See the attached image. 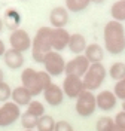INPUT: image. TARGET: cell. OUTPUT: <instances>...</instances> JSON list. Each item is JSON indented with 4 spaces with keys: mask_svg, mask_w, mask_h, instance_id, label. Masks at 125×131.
I'll list each match as a JSON object with an SVG mask.
<instances>
[{
    "mask_svg": "<svg viewBox=\"0 0 125 131\" xmlns=\"http://www.w3.org/2000/svg\"><path fill=\"white\" fill-rule=\"evenodd\" d=\"M115 125L125 128V112L124 110H121V112L116 113V116H115Z\"/></svg>",
    "mask_w": 125,
    "mask_h": 131,
    "instance_id": "f546056e",
    "label": "cell"
},
{
    "mask_svg": "<svg viewBox=\"0 0 125 131\" xmlns=\"http://www.w3.org/2000/svg\"><path fill=\"white\" fill-rule=\"evenodd\" d=\"M9 98H12V88L6 82H0V103H8Z\"/></svg>",
    "mask_w": 125,
    "mask_h": 131,
    "instance_id": "4316f807",
    "label": "cell"
},
{
    "mask_svg": "<svg viewBox=\"0 0 125 131\" xmlns=\"http://www.w3.org/2000/svg\"><path fill=\"white\" fill-rule=\"evenodd\" d=\"M5 52H6V46H5V42L0 39V57H3V55H5Z\"/></svg>",
    "mask_w": 125,
    "mask_h": 131,
    "instance_id": "4dcf8cb0",
    "label": "cell"
},
{
    "mask_svg": "<svg viewBox=\"0 0 125 131\" xmlns=\"http://www.w3.org/2000/svg\"><path fill=\"white\" fill-rule=\"evenodd\" d=\"M112 131H125V128H122V127H118V125H115V128Z\"/></svg>",
    "mask_w": 125,
    "mask_h": 131,
    "instance_id": "1f68e13d",
    "label": "cell"
},
{
    "mask_svg": "<svg viewBox=\"0 0 125 131\" xmlns=\"http://www.w3.org/2000/svg\"><path fill=\"white\" fill-rule=\"evenodd\" d=\"M3 23L8 25V28H12V31L17 30V28H19V23H21V15H19V12H18L15 8L8 9V10L5 12Z\"/></svg>",
    "mask_w": 125,
    "mask_h": 131,
    "instance_id": "d6986e66",
    "label": "cell"
},
{
    "mask_svg": "<svg viewBox=\"0 0 125 131\" xmlns=\"http://www.w3.org/2000/svg\"><path fill=\"white\" fill-rule=\"evenodd\" d=\"M51 83H54L52 76H49L45 70H34L31 67H27L21 73V85L33 97L42 94Z\"/></svg>",
    "mask_w": 125,
    "mask_h": 131,
    "instance_id": "7a4b0ae2",
    "label": "cell"
},
{
    "mask_svg": "<svg viewBox=\"0 0 125 131\" xmlns=\"http://www.w3.org/2000/svg\"><path fill=\"white\" fill-rule=\"evenodd\" d=\"M110 15L115 21H125V0H116L110 6Z\"/></svg>",
    "mask_w": 125,
    "mask_h": 131,
    "instance_id": "ffe728a7",
    "label": "cell"
},
{
    "mask_svg": "<svg viewBox=\"0 0 125 131\" xmlns=\"http://www.w3.org/2000/svg\"><path fill=\"white\" fill-rule=\"evenodd\" d=\"M3 24H5V23H3V18H0V31L3 30Z\"/></svg>",
    "mask_w": 125,
    "mask_h": 131,
    "instance_id": "e575fe53",
    "label": "cell"
},
{
    "mask_svg": "<svg viewBox=\"0 0 125 131\" xmlns=\"http://www.w3.org/2000/svg\"><path fill=\"white\" fill-rule=\"evenodd\" d=\"M31 97H33V95L25 90L22 85H19V86H17V88L12 90V101L19 107L28 106V104L31 103Z\"/></svg>",
    "mask_w": 125,
    "mask_h": 131,
    "instance_id": "ac0fdd59",
    "label": "cell"
},
{
    "mask_svg": "<svg viewBox=\"0 0 125 131\" xmlns=\"http://www.w3.org/2000/svg\"><path fill=\"white\" fill-rule=\"evenodd\" d=\"M43 97H45V101H46L48 104L57 107V106H60V104L63 103V100H64V91H63V88H61L60 85L51 83L49 86L43 91Z\"/></svg>",
    "mask_w": 125,
    "mask_h": 131,
    "instance_id": "4fadbf2b",
    "label": "cell"
},
{
    "mask_svg": "<svg viewBox=\"0 0 125 131\" xmlns=\"http://www.w3.org/2000/svg\"><path fill=\"white\" fill-rule=\"evenodd\" d=\"M3 60H5V64L8 66L10 70H17V69H21L24 66V55H22V52H19L17 49L12 48L6 49Z\"/></svg>",
    "mask_w": 125,
    "mask_h": 131,
    "instance_id": "2e32d148",
    "label": "cell"
},
{
    "mask_svg": "<svg viewBox=\"0 0 125 131\" xmlns=\"http://www.w3.org/2000/svg\"><path fill=\"white\" fill-rule=\"evenodd\" d=\"M122 110L125 112V101H122Z\"/></svg>",
    "mask_w": 125,
    "mask_h": 131,
    "instance_id": "d590c367",
    "label": "cell"
},
{
    "mask_svg": "<svg viewBox=\"0 0 125 131\" xmlns=\"http://www.w3.org/2000/svg\"><path fill=\"white\" fill-rule=\"evenodd\" d=\"M89 61L86 60L85 55H76L72 60H69L66 63V70L64 73L67 74H73V76H79V78H83V74L88 72L89 69Z\"/></svg>",
    "mask_w": 125,
    "mask_h": 131,
    "instance_id": "30bf717a",
    "label": "cell"
},
{
    "mask_svg": "<svg viewBox=\"0 0 125 131\" xmlns=\"http://www.w3.org/2000/svg\"><path fill=\"white\" fill-rule=\"evenodd\" d=\"M86 46H88V42H86V37L83 36L82 33H72L70 34V40H69V46L67 48L70 49L72 54L83 55Z\"/></svg>",
    "mask_w": 125,
    "mask_h": 131,
    "instance_id": "9a60e30c",
    "label": "cell"
},
{
    "mask_svg": "<svg viewBox=\"0 0 125 131\" xmlns=\"http://www.w3.org/2000/svg\"><path fill=\"white\" fill-rule=\"evenodd\" d=\"M52 51V27H40L31 42V57L36 63H43L45 55Z\"/></svg>",
    "mask_w": 125,
    "mask_h": 131,
    "instance_id": "3957f363",
    "label": "cell"
},
{
    "mask_svg": "<svg viewBox=\"0 0 125 131\" xmlns=\"http://www.w3.org/2000/svg\"><path fill=\"white\" fill-rule=\"evenodd\" d=\"M49 23L52 28H64L69 24V10L64 6H55L49 12Z\"/></svg>",
    "mask_w": 125,
    "mask_h": 131,
    "instance_id": "8fae6325",
    "label": "cell"
},
{
    "mask_svg": "<svg viewBox=\"0 0 125 131\" xmlns=\"http://www.w3.org/2000/svg\"><path fill=\"white\" fill-rule=\"evenodd\" d=\"M107 70L103 66V63H97V64H91L88 72L83 74L82 81H83V86L86 91H95L101 86V83L106 79Z\"/></svg>",
    "mask_w": 125,
    "mask_h": 131,
    "instance_id": "277c9868",
    "label": "cell"
},
{
    "mask_svg": "<svg viewBox=\"0 0 125 131\" xmlns=\"http://www.w3.org/2000/svg\"><path fill=\"white\" fill-rule=\"evenodd\" d=\"M31 37L30 34L25 31L24 28H17L10 33L9 36V43H10V48L17 49L19 52H25L28 49H31Z\"/></svg>",
    "mask_w": 125,
    "mask_h": 131,
    "instance_id": "ba28073f",
    "label": "cell"
},
{
    "mask_svg": "<svg viewBox=\"0 0 125 131\" xmlns=\"http://www.w3.org/2000/svg\"><path fill=\"white\" fill-rule=\"evenodd\" d=\"M95 100H97V107L101 109L103 112L113 110L115 106H116V103H118V98L115 95V92L113 91H109V90H104V91H101V92H98L95 95Z\"/></svg>",
    "mask_w": 125,
    "mask_h": 131,
    "instance_id": "7c38bea8",
    "label": "cell"
},
{
    "mask_svg": "<svg viewBox=\"0 0 125 131\" xmlns=\"http://www.w3.org/2000/svg\"><path fill=\"white\" fill-rule=\"evenodd\" d=\"M113 128H115V119L110 116H101L95 124L97 131H112Z\"/></svg>",
    "mask_w": 125,
    "mask_h": 131,
    "instance_id": "d4e9b609",
    "label": "cell"
},
{
    "mask_svg": "<svg viewBox=\"0 0 125 131\" xmlns=\"http://www.w3.org/2000/svg\"><path fill=\"white\" fill-rule=\"evenodd\" d=\"M66 9L70 12H82L91 5V0H64Z\"/></svg>",
    "mask_w": 125,
    "mask_h": 131,
    "instance_id": "7402d4cb",
    "label": "cell"
},
{
    "mask_svg": "<svg viewBox=\"0 0 125 131\" xmlns=\"http://www.w3.org/2000/svg\"><path fill=\"white\" fill-rule=\"evenodd\" d=\"M55 131H75V130H73V127H72L70 122L61 119V121H57L55 122Z\"/></svg>",
    "mask_w": 125,
    "mask_h": 131,
    "instance_id": "f1b7e54d",
    "label": "cell"
},
{
    "mask_svg": "<svg viewBox=\"0 0 125 131\" xmlns=\"http://www.w3.org/2000/svg\"><path fill=\"white\" fill-rule=\"evenodd\" d=\"M25 112L36 116V118H42L45 115V106H43V103L37 101V100H31V103L27 106V110Z\"/></svg>",
    "mask_w": 125,
    "mask_h": 131,
    "instance_id": "484cf974",
    "label": "cell"
},
{
    "mask_svg": "<svg viewBox=\"0 0 125 131\" xmlns=\"http://www.w3.org/2000/svg\"><path fill=\"white\" fill-rule=\"evenodd\" d=\"M104 48L113 55H119L125 51V27L119 21H109L103 30Z\"/></svg>",
    "mask_w": 125,
    "mask_h": 131,
    "instance_id": "6da1fadb",
    "label": "cell"
},
{
    "mask_svg": "<svg viewBox=\"0 0 125 131\" xmlns=\"http://www.w3.org/2000/svg\"><path fill=\"white\" fill-rule=\"evenodd\" d=\"M75 109H76V113L82 118H88L91 116L95 109H97V100H95V95L94 92L91 91H83L79 97L76 98V104H75Z\"/></svg>",
    "mask_w": 125,
    "mask_h": 131,
    "instance_id": "5b68a950",
    "label": "cell"
},
{
    "mask_svg": "<svg viewBox=\"0 0 125 131\" xmlns=\"http://www.w3.org/2000/svg\"><path fill=\"white\" fill-rule=\"evenodd\" d=\"M83 55L89 61V64H97V63H101L104 58V49L98 43H89L85 49Z\"/></svg>",
    "mask_w": 125,
    "mask_h": 131,
    "instance_id": "e0dca14e",
    "label": "cell"
},
{
    "mask_svg": "<svg viewBox=\"0 0 125 131\" xmlns=\"http://www.w3.org/2000/svg\"><path fill=\"white\" fill-rule=\"evenodd\" d=\"M109 76L116 82L125 79V63H122V61L113 63L109 69Z\"/></svg>",
    "mask_w": 125,
    "mask_h": 131,
    "instance_id": "44dd1931",
    "label": "cell"
},
{
    "mask_svg": "<svg viewBox=\"0 0 125 131\" xmlns=\"http://www.w3.org/2000/svg\"><path fill=\"white\" fill-rule=\"evenodd\" d=\"M70 34L66 28H52V51L61 52L69 46Z\"/></svg>",
    "mask_w": 125,
    "mask_h": 131,
    "instance_id": "5bb4252c",
    "label": "cell"
},
{
    "mask_svg": "<svg viewBox=\"0 0 125 131\" xmlns=\"http://www.w3.org/2000/svg\"><path fill=\"white\" fill-rule=\"evenodd\" d=\"M61 88L64 91V95H67L69 98H77L85 91L82 78L73 76V74H67L66 78H64Z\"/></svg>",
    "mask_w": 125,
    "mask_h": 131,
    "instance_id": "9c48e42d",
    "label": "cell"
},
{
    "mask_svg": "<svg viewBox=\"0 0 125 131\" xmlns=\"http://www.w3.org/2000/svg\"><path fill=\"white\" fill-rule=\"evenodd\" d=\"M37 131H55V121L51 115H43L42 118H39L37 122Z\"/></svg>",
    "mask_w": 125,
    "mask_h": 131,
    "instance_id": "603a6c76",
    "label": "cell"
},
{
    "mask_svg": "<svg viewBox=\"0 0 125 131\" xmlns=\"http://www.w3.org/2000/svg\"><path fill=\"white\" fill-rule=\"evenodd\" d=\"M21 118V110L19 106H17L14 101H8L0 106V127L5 128L9 127L14 122H17Z\"/></svg>",
    "mask_w": 125,
    "mask_h": 131,
    "instance_id": "52a82bcc",
    "label": "cell"
},
{
    "mask_svg": "<svg viewBox=\"0 0 125 131\" xmlns=\"http://www.w3.org/2000/svg\"><path fill=\"white\" fill-rule=\"evenodd\" d=\"M42 64L45 67V72L49 76H60L66 70V61H64L63 55L60 52H57V51L48 52L45 55V60H43Z\"/></svg>",
    "mask_w": 125,
    "mask_h": 131,
    "instance_id": "8992f818",
    "label": "cell"
},
{
    "mask_svg": "<svg viewBox=\"0 0 125 131\" xmlns=\"http://www.w3.org/2000/svg\"><path fill=\"white\" fill-rule=\"evenodd\" d=\"M103 2H104V0H91V3H97V5H100Z\"/></svg>",
    "mask_w": 125,
    "mask_h": 131,
    "instance_id": "836d02e7",
    "label": "cell"
},
{
    "mask_svg": "<svg viewBox=\"0 0 125 131\" xmlns=\"http://www.w3.org/2000/svg\"><path fill=\"white\" fill-rule=\"evenodd\" d=\"M24 131H34V130H24Z\"/></svg>",
    "mask_w": 125,
    "mask_h": 131,
    "instance_id": "8d00e7d4",
    "label": "cell"
},
{
    "mask_svg": "<svg viewBox=\"0 0 125 131\" xmlns=\"http://www.w3.org/2000/svg\"><path fill=\"white\" fill-rule=\"evenodd\" d=\"M21 125H22V128L24 130H34V128H37V122H39V118H36L33 115L27 113H21Z\"/></svg>",
    "mask_w": 125,
    "mask_h": 131,
    "instance_id": "cb8c5ba5",
    "label": "cell"
},
{
    "mask_svg": "<svg viewBox=\"0 0 125 131\" xmlns=\"http://www.w3.org/2000/svg\"><path fill=\"white\" fill-rule=\"evenodd\" d=\"M5 81V73H3V70L0 69V82H3Z\"/></svg>",
    "mask_w": 125,
    "mask_h": 131,
    "instance_id": "d6a6232c",
    "label": "cell"
},
{
    "mask_svg": "<svg viewBox=\"0 0 125 131\" xmlns=\"http://www.w3.org/2000/svg\"><path fill=\"white\" fill-rule=\"evenodd\" d=\"M113 92H115L116 98L125 101V79H122V81H119V82L115 83V90H113Z\"/></svg>",
    "mask_w": 125,
    "mask_h": 131,
    "instance_id": "83f0119b",
    "label": "cell"
}]
</instances>
